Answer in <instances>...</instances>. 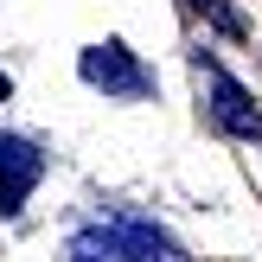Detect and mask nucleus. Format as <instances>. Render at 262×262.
I'll list each match as a JSON object with an SVG mask.
<instances>
[{
  "label": "nucleus",
  "mask_w": 262,
  "mask_h": 262,
  "mask_svg": "<svg viewBox=\"0 0 262 262\" xmlns=\"http://www.w3.org/2000/svg\"><path fill=\"white\" fill-rule=\"evenodd\" d=\"M77 71H83V83H96L102 96H147L154 77L135 64V51L122 45H90L83 58H77Z\"/></svg>",
  "instance_id": "obj_1"
},
{
  "label": "nucleus",
  "mask_w": 262,
  "mask_h": 262,
  "mask_svg": "<svg viewBox=\"0 0 262 262\" xmlns=\"http://www.w3.org/2000/svg\"><path fill=\"white\" fill-rule=\"evenodd\" d=\"M205 90H211V115H217V128H224V135H237V141H256V135H262V115H256L250 90H243L230 71L205 64Z\"/></svg>",
  "instance_id": "obj_2"
},
{
  "label": "nucleus",
  "mask_w": 262,
  "mask_h": 262,
  "mask_svg": "<svg viewBox=\"0 0 262 262\" xmlns=\"http://www.w3.org/2000/svg\"><path fill=\"white\" fill-rule=\"evenodd\" d=\"M38 179H45V154L32 141H19V135H0V211L13 217Z\"/></svg>",
  "instance_id": "obj_3"
},
{
  "label": "nucleus",
  "mask_w": 262,
  "mask_h": 262,
  "mask_svg": "<svg viewBox=\"0 0 262 262\" xmlns=\"http://www.w3.org/2000/svg\"><path fill=\"white\" fill-rule=\"evenodd\" d=\"M71 262H128V237H122V224H90V230H77Z\"/></svg>",
  "instance_id": "obj_4"
},
{
  "label": "nucleus",
  "mask_w": 262,
  "mask_h": 262,
  "mask_svg": "<svg viewBox=\"0 0 262 262\" xmlns=\"http://www.w3.org/2000/svg\"><path fill=\"white\" fill-rule=\"evenodd\" d=\"M122 237H128V262H186L154 224H122Z\"/></svg>",
  "instance_id": "obj_5"
},
{
  "label": "nucleus",
  "mask_w": 262,
  "mask_h": 262,
  "mask_svg": "<svg viewBox=\"0 0 262 262\" xmlns=\"http://www.w3.org/2000/svg\"><path fill=\"white\" fill-rule=\"evenodd\" d=\"M192 7H199L205 19L217 26V32H243V19H237V13H230V0H192Z\"/></svg>",
  "instance_id": "obj_6"
},
{
  "label": "nucleus",
  "mask_w": 262,
  "mask_h": 262,
  "mask_svg": "<svg viewBox=\"0 0 262 262\" xmlns=\"http://www.w3.org/2000/svg\"><path fill=\"white\" fill-rule=\"evenodd\" d=\"M7 90H13V83H7V77H0V102H7Z\"/></svg>",
  "instance_id": "obj_7"
}]
</instances>
